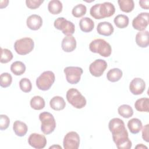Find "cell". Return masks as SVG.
<instances>
[{
	"label": "cell",
	"mask_w": 149,
	"mask_h": 149,
	"mask_svg": "<svg viewBox=\"0 0 149 149\" xmlns=\"http://www.w3.org/2000/svg\"><path fill=\"white\" fill-rule=\"evenodd\" d=\"M10 119L9 117L3 114L0 115V129L1 130H4L6 129L9 125Z\"/></svg>",
	"instance_id": "cell-35"
},
{
	"label": "cell",
	"mask_w": 149,
	"mask_h": 149,
	"mask_svg": "<svg viewBox=\"0 0 149 149\" xmlns=\"http://www.w3.org/2000/svg\"><path fill=\"white\" fill-rule=\"evenodd\" d=\"M122 71L119 68H113L110 69L107 74V79L111 82H116L122 77Z\"/></svg>",
	"instance_id": "cell-25"
},
{
	"label": "cell",
	"mask_w": 149,
	"mask_h": 149,
	"mask_svg": "<svg viewBox=\"0 0 149 149\" xmlns=\"http://www.w3.org/2000/svg\"><path fill=\"white\" fill-rule=\"evenodd\" d=\"M12 82V77L8 73H3L0 76V86L3 88H6L10 86Z\"/></svg>",
	"instance_id": "cell-32"
},
{
	"label": "cell",
	"mask_w": 149,
	"mask_h": 149,
	"mask_svg": "<svg viewBox=\"0 0 149 149\" xmlns=\"http://www.w3.org/2000/svg\"><path fill=\"white\" fill-rule=\"evenodd\" d=\"M65 149H77L80 145V137L76 132H68L63 141Z\"/></svg>",
	"instance_id": "cell-10"
},
{
	"label": "cell",
	"mask_w": 149,
	"mask_h": 149,
	"mask_svg": "<svg viewBox=\"0 0 149 149\" xmlns=\"http://www.w3.org/2000/svg\"><path fill=\"white\" fill-rule=\"evenodd\" d=\"M113 27L112 24L108 22H102L98 24L97 27V33L104 36H109L113 33Z\"/></svg>",
	"instance_id": "cell-17"
},
{
	"label": "cell",
	"mask_w": 149,
	"mask_h": 149,
	"mask_svg": "<svg viewBox=\"0 0 149 149\" xmlns=\"http://www.w3.org/2000/svg\"><path fill=\"white\" fill-rule=\"evenodd\" d=\"M41 121V130L45 134L52 133L56 127V122L52 114L48 112H42L39 115Z\"/></svg>",
	"instance_id": "cell-4"
},
{
	"label": "cell",
	"mask_w": 149,
	"mask_h": 149,
	"mask_svg": "<svg viewBox=\"0 0 149 149\" xmlns=\"http://www.w3.org/2000/svg\"><path fill=\"white\" fill-rule=\"evenodd\" d=\"M87 12L86 6L81 3L78 4L73 7L72 10V15L75 17H80L84 16Z\"/></svg>",
	"instance_id": "cell-31"
},
{
	"label": "cell",
	"mask_w": 149,
	"mask_h": 149,
	"mask_svg": "<svg viewBox=\"0 0 149 149\" xmlns=\"http://www.w3.org/2000/svg\"><path fill=\"white\" fill-rule=\"evenodd\" d=\"M20 90L24 93H29L32 89V84L30 80L27 78H23L19 81Z\"/></svg>",
	"instance_id": "cell-34"
},
{
	"label": "cell",
	"mask_w": 149,
	"mask_h": 149,
	"mask_svg": "<svg viewBox=\"0 0 149 149\" xmlns=\"http://www.w3.org/2000/svg\"><path fill=\"white\" fill-rule=\"evenodd\" d=\"M13 129L15 133L19 137H23L27 132V126L26 124L20 120H16L13 123Z\"/></svg>",
	"instance_id": "cell-21"
},
{
	"label": "cell",
	"mask_w": 149,
	"mask_h": 149,
	"mask_svg": "<svg viewBox=\"0 0 149 149\" xmlns=\"http://www.w3.org/2000/svg\"><path fill=\"white\" fill-rule=\"evenodd\" d=\"M49 105L51 108L55 111H61L65 108L66 103L62 97L55 96L50 100Z\"/></svg>",
	"instance_id": "cell-19"
},
{
	"label": "cell",
	"mask_w": 149,
	"mask_h": 149,
	"mask_svg": "<svg viewBox=\"0 0 149 149\" xmlns=\"http://www.w3.org/2000/svg\"><path fill=\"white\" fill-rule=\"evenodd\" d=\"M55 80V76L52 71H45L36 79V86L39 90L47 91L51 87Z\"/></svg>",
	"instance_id": "cell-6"
},
{
	"label": "cell",
	"mask_w": 149,
	"mask_h": 149,
	"mask_svg": "<svg viewBox=\"0 0 149 149\" xmlns=\"http://www.w3.org/2000/svg\"><path fill=\"white\" fill-rule=\"evenodd\" d=\"M47 142V139L44 135L36 133L31 134L28 139L29 144L36 149L44 148Z\"/></svg>",
	"instance_id": "cell-13"
},
{
	"label": "cell",
	"mask_w": 149,
	"mask_h": 149,
	"mask_svg": "<svg viewBox=\"0 0 149 149\" xmlns=\"http://www.w3.org/2000/svg\"><path fill=\"white\" fill-rule=\"evenodd\" d=\"M148 130H149V125L147 124L145 125L142 130V138L146 142L149 141V137H148Z\"/></svg>",
	"instance_id": "cell-37"
},
{
	"label": "cell",
	"mask_w": 149,
	"mask_h": 149,
	"mask_svg": "<svg viewBox=\"0 0 149 149\" xmlns=\"http://www.w3.org/2000/svg\"><path fill=\"white\" fill-rule=\"evenodd\" d=\"M62 3L59 0L50 1L48 5V11L52 15L60 13L62 10Z\"/></svg>",
	"instance_id": "cell-23"
},
{
	"label": "cell",
	"mask_w": 149,
	"mask_h": 149,
	"mask_svg": "<svg viewBox=\"0 0 149 149\" xmlns=\"http://www.w3.org/2000/svg\"><path fill=\"white\" fill-rule=\"evenodd\" d=\"M118 3L120 9L126 13L132 12L134 8V3L133 0H118Z\"/></svg>",
	"instance_id": "cell-27"
},
{
	"label": "cell",
	"mask_w": 149,
	"mask_h": 149,
	"mask_svg": "<svg viewBox=\"0 0 149 149\" xmlns=\"http://www.w3.org/2000/svg\"><path fill=\"white\" fill-rule=\"evenodd\" d=\"M107 66V63L105 60L98 59L90 64L89 71L93 76L100 77L106 70Z\"/></svg>",
	"instance_id": "cell-11"
},
{
	"label": "cell",
	"mask_w": 149,
	"mask_h": 149,
	"mask_svg": "<svg viewBox=\"0 0 149 149\" xmlns=\"http://www.w3.org/2000/svg\"><path fill=\"white\" fill-rule=\"evenodd\" d=\"M146 88V83L143 79L136 77L130 83L129 90L133 95H140L142 94Z\"/></svg>",
	"instance_id": "cell-14"
},
{
	"label": "cell",
	"mask_w": 149,
	"mask_h": 149,
	"mask_svg": "<svg viewBox=\"0 0 149 149\" xmlns=\"http://www.w3.org/2000/svg\"><path fill=\"white\" fill-rule=\"evenodd\" d=\"M89 49L93 53L99 54L103 57H108L112 52L111 45L105 40L95 39L89 44Z\"/></svg>",
	"instance_id": "cell-3"
},
{
	"label": "cell",
	"mask_w": 149,
	"mask_h": 149,
	"mask_svg": "<svg viewBox=\"0 0 149 149\" xmlns=\"http://www.w3.org/2000/svg\"><path fill=\"white\" fill-rule=\"evenodd\" d=\"M139 3L141 8L144 9H148V5H149L148 0H141L139 1Z\"/></svg>",
	"instance_id": "cell-38"
},
{
	"label": "cell",
	"mask_w": 149,
	"mask_h": 149,
	"mask_svg": "<svg viewBox=\"0 0 149 149\" xmlns=\"http://www.w3.org/2000/svg\"><path fill=\"white\" fill-rule=\"evenodd\" d=\"M115 12L114 5L109 2L97 3L93 5L90 10V15L95 19H102L112 16Z\"/></svg>",
	"instance_id": "cell-2"
},
{
	"label": "cell",
	"mask_w": 149,
	"mask_h": 149,
	"mask_svg": "<svg viewBox=\"0 0 149 149\" xmlns=\"http://www.w3.org/2000/svg\"><path fill=\"white\" fill-rule=\"evenodd\" d=\"M80 30L84 33L91 31L94 27V22L93 20L87 17H83L79 22Z\"/></svg>",
	"instance_id": "cell-20"
},
{
	"label": "cell",
	"mask_w": 149,
	"mask_h": 149,
	"mask_svg": "<svg viewBox=\"0 0 149 149\" xmlns=\"http://www.w3.org/2000/svg\"><path fill=\"white\" fill-rule=\"evenodd\" d=\"M30 106L35 110H41L45 107V101L39 95L33 97L30 100Z\"/></svg>",
	"instance_id": "cell-28"
},
{
	"label": "cell",
	"mask_w": 149,
	"mask_h": 149,
	"mask_svg": "<svg viewBox=\"0 0 149 149\" xmlns=\"http://www.w3.org/2000/svg\"><path fill=\"white\" fill-rule=\"evenodd\" d=\"M149 14L147 12L139 13L132 21L133 27L140 31H144L148 25Z\"/></svg>",
	"instance_id": "cell-12"
},
{
	"label": "cell",
	"mask_w": 149,
	"mask_h": 149,
	"mask_svg": "<svg viewBox=\"0 0 149 149\" xmlns=\"http://www.w3.org/2000/svg\"><path fill=\"white\" fill-rule=\"evenodd\" d=\"M66 97L68 102L77 109L83 108L86 105L87 101L85 97L76 88L69 89Z\"/></svg>",
	"instance_id": "cell-5"
},
{
	"label": "cell",
	"mask_w": 149,
	"mask_h": 149,
	"mask_svg": "<svg viewBox=\"0 0 149 149\" xmlns=\"http://www.w3.org/2000/svg\"><path fill=\"white\" fill-rule=\"evenodd\" d=\"M63 72L65 74L67 81L72 84H75L79 82L83 72L82 68L77 66L66 67Z\"/></svg>",
	"instance_id": "cell-9"
},
{
	"label": "cell",
	"mask_w": 149,
	"mask_h": 149,
	"mask_svg": "<svg viewBox=\"0 0 149 149\" xmlns=\"http://www.w3.org/2000/svg\"><path fill=\"white\" fill-rule=\"evenodd\" d=\"M113 22L116 27L119 29H124L128 26L129 19L126 15H118L114 18Z\"/></svg>",
	"instance_id": "cell-29"
},
{
	"label": "cell",
	"mask_w": 149,
	"mask_h": 149,
	"mask_svg": "<svg viewBox=\"0 0 149 149\" xmlns=\"http://www.w3.org/2000/svg\"><path fill=\"white\" fill-rule=\"evenodd\" d=\"M11 72L16 76H20L26 71V66L21 61H15L10 66Z\"/></svg>",
	"instance_id": "cell-26"
},
{
	"label": "cell",
	"mask_w": 149,
	"mask_h": 149,
	"mask_svg": "<svg viewBox=\"0 0 149 149\" xmlns=\"http://www.w3.org/2000/svg\"><path fill=\"white\" fill-rule=\"evenodd\" d=\"M54 26L56 29L61 30L63 34L66 36H72L75 31L74 24L63 17L57 18L54 21Z\"/></svg>",
	"instance_id": "cell-8"
},
{
	"label": "cell",
	"mask_w": 149,
	"mask_h": 149,
	"mask_svg": "<svg viewBox=\"0 0 149 149\" xmlns=\"http://www.w3.org/2000/svg\"><path fill=\"white\" fill-rule=\"evenodd\" d=\"M142 122L137 118H132L128 121L127 127L132 134H137L142 129Z\"/></svg>",
	"instance_id": "cell-22"
},
{
	"label": "cell",
	"mask_w": 149,
	"mask_h": 149,
	"mask_svg": "<svg viewBox=\"0 0 149 149\" xmlns=\"http://www.w3.org/2000/svg\"><path fill=\"white\" fill-rule=\"evenodd\" d=\"M134 107L138 111L148 112L149 110V99L146 97L137 100L134 103Z\"/></svg>",
	"instance_id": "cell-24"
},
{
	"label": "cell",
	"mask_w": 149,
	"mask_h": 149,
	"mask_svg": "<svg viewBox=\"0 0 149 149\" xmlns=\"http://www.w3.org/2000/svg\"><path fill=\"white\" fill-rule=\"evenodd\" d=\"M62 49L66 52H70L76 48V40L73 36L64 37L61 43Z\"/></svg>",
	"instance_id": "cell-16"
},
{
	"label": "cell",
	"mask_w": 149,
	"mask_h": 149,
	"mask_svg": "<svg viewBox=\"0 0 149 149\" xmlns=\"http://www.w3.org/2000/svg\"><path fill=\"white\" fill-rule=\"evenodd\" d=\"M118 111V113L124 118H129L133 115L132 108L127 104H123L119 106Z\"/></svg>",
	"instance_id": "cell-30"
},
{
	"label": "cell",
	"mask_w": 149,
	"mask_h": 149,
	"mask_svg": "<svg viewBox=\"0 0 149 149\" xmlns=\"http://www.w3.org/2000/svg\"><path fill=\"white\" fill-rule=\"evenodd\" d=\"M108 127L112 134L113 141L118 149H130L132 143L129 138L128 132L124 122L118 118L110 120Z\"/></svg>",
	"instance_id": "cell-1"
},
{
	"label": "cell",
	"mask_w": 149,
	"mask_h": 149,
	"mask_svg": "<svg viewBox=\"0 0 149 149\" xmlns=\"http://www.w3.org/2000/svg\"><path fill=\"white\" fill-rule=\"evenodd\" d=\"M13 54L12 52L6 48H1V60L2 63H6L10 62L13 59Z\"/></svg>",
	"instance_id": "cell-33"
},
{
	"label": "cell",
	"mask_w": 149,
	"mask_h": 149,
	"mask_svg": "<svg viewBox=\"0 0 149 149\" xmlns=\"http://www.w3.org/2000/svg\"><path fill=\"white\" fill-rule=\"evenodd\" d=\"M44 2L42 0H26V4L27 8L31 9H35L40 6Z\"/></svg>",
	"instance_id": "cell-36"
},
{
	"label": "cell",
	"mask_w": 149,
	"mask_h": 149,
	"mask_svg": "<svg viewBox=\"0 0 149 149\" xmlns=\"http://www.w3.org/2000/svg\"><path fill=\"white\" fill-rule=\"evenodd\" d=\"M136 42L140 47H147L149 44L148 31L144 30L138 32L136 35Z\"/></svg>",
	"instance_id": "cell-18"
},
{
	"label": "cell",
	"mask_w": 149,
	"mask_h": 149,
	"mask_svg": "<svg viewBox=\"0 0 149 149\" xmlns=\"http://www.w3.org/2000/svg\"><path fill=\"white\" fill-rule=\"evenodd\" d=\"M26 24L30 30H37L42 25V19L39 15H31L27 17Z\"/></svg>",
	"instance_id": "cell-15"
},
{
	"label": "cell",
	"mask_w": 149,
	"mask_h": 149,
	"mask_svg": "<svg viewBox=\"0 0 149 149\" xmlns=\"http://www.w3.org/2000/svg\"><path fill=\"white\" fill-rule=\"evenodd\" d=\"M34 47V41L29 37H24L17 40L14 44L15 51L20 55H25L29 54L33 51Z\"/></svg>",
	"instance_id": "cell-7"
},
{
	"label": "cell",
	"mask_w": 149,
	"mask_h": 149,
	"mask_svg": "<svg viewBox=\"0 0 149 149\" xmlns=\"http://www.w3.org/2000/svg\"><path fill=\"white\" fill-rule=\"evenodd\" d=\"M136 148H147V147L144 146L143 144H138L136 147Z\"/></svg>",
	"instance_id": "cell-39"
}]
</instances>
